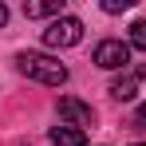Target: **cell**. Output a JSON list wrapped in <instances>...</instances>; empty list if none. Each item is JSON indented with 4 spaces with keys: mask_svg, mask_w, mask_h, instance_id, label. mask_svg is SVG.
<instances>
[{
    "mask_svg": "<svg viewBox=\"0 0 146 146\" xmlns=\"http://www.w3.org/2000/svg\"><path fill=\"white\" fill-rule=\"evenodd\" d=\"M16 67H20L28 79L44 83V87H59V83H67V67H63L59 59L44 55V51H20V55H16Z\"/></svg>",
    "mask_w": 146,
    "mask_h": 146,
    "instance_id": "obj_1",
    "label": "cell"
},
{
    "mask_svg": "<svg viewBox=\"0 0 146 146\" xmlns=\"http://www.w3.org/2000/svg\"><path fill=\"white\" fill-rule=\"evenodd\" d=\"M79 40H83V20H75V16H59L44 32V44L48 48H75Z\"/></svg>",
    "mask_w": 146,
    "mask_h": 146,
    "instance_id": "obj_2",
    "label": "cell"
},
{
    "mask_svg": "<svg viewBox=\"0 0 146 146\" xmlns=\"http://www.w3.org/2000/svg\"><path fill=\"white\" fill-rule=\"evenodd\" d=\"M130 63V44H122V40H103L95 48V67L103 71H119Z\"/></svg>",
    "mask_w": 146,
    "mask_h": 146,
    "instance_id": "obj_3",
    "label": "cell"
},
{
    "mask_svg": "<svg viewBox=\"0 0 146 146\" xmlns=\"http://www.w3.org/2000/svg\"><path fill=\"white\" fill-rule=\"evenodd\" d=\"M59 119H67V126H91L95 122V111H91V103H83V99H59Z\"/></svg>",
    "mask_w": 146,
    "mask_h": 146,
    "instance_id": "obj_4",
    "label": "cell"
},
{
    "mask_svg": "<svg viewBox=\"0 0 146 146\" xmlns=\"http://www.w3.org/2000/svg\"><path fill=\"white\" fill-rule=\"evenodd\" d=\"M138 79H146V63H142V67H134L130 75L115 79V83H111V95L119 99V103H130V99H134V91H138Z\"/></svg>",
    "mask_w": 146,
    "mask_h": 146,
    "instance_id": "obj_5",
    "label": "cell"
},
{
    "mask_svg": "<svg viewBox=\"0 0 146 146\" xmlns=\"http://www.w3.org/2000/svg\"><path fill=\"white\" fill-rule=\"evenodd\" d=\"M24 16L28 20H48V16H63V0H24Z\"/></svg>",
    "mask_w": 146,
    "mask_h": 146,
    "instance_id": "obj_6",
    "label": "cell"
},
{
    "mask_svg": "<svg viewBox=\"0 0 146 146\" xmlns=\"http://www.w3.org/2000/svg\"><path fill=\"white\" fill-rule=\"evenodd\" d=\"M51 146H83V130L59 122V126H51Z\"/></svg>",
    "mask_w": 146,
    "mask_h": 146,
    "instance_id": "obj_7",
    "label": "cell"
},
{
    "mask_svg": "<svg viewBox=\"0 0 146 146\" xmlns=\"http://www.w3.org/2000/svg\"><path fill=\"white\" fill-rule=\"evenodd\" d=\"M130 48L146 51V20H134L130 24Z\"/></svg>",
    "mask_w": 146,
    "mask_h": 146,
    "instance_id": "obj_8",
    "label": "cell"
},
{
    "mask_svg": "<svg viewBox=\"0 0 146 146\" xmlns=\"http://www.w3.org/2000/svg\"><path fill=\"white\" fill-rule=\"evenodd\" d=\"M130 8V0H103V12H111V16H119Z\"/></svg>",
    "mask_w": 146,
    "mask_h": 146,
    "instance_id": "obj_9",
    "label": "cell"
},
{
    "mask_svg": "<svg viewBox=\"0 0 146 146\" xmlns=\"http://www.w3.org/2000/svg\"><path fill=\"white\" fill-rule=\"evenodd\" d=\"M134 126H146V107H138V115H134Z\"/></svg>",
    "mask_w": 146,
    "mask_h": 146,
    "instance_id": "obj_10",
    "label": "cell"
},
{
    "mask_svg": "<svg viewBox=\"0 0 146 146\" xmlns=\"http://www.w3.org/2000/svg\"><path fill=\"white\" fill-rule=\"evenodd\" d=\"M8 24V8H4V4H0V28Z\"/></svg>",
    "mask_w": 146,
    "mask_h": 146,
    "instance_id": "obj_11",
    "label": "cell"
},
{
    "mask_svg": "<svg viewBox=\"0 0 146 146\" xmlns=\"http://www.w3.org/2000/svg\"><path fill=\"white\" fill-rule=\"evenodd\" d=\"M134 146H146V142H134Z\"/></svg>",
    "mask_w": 146,
    "mask_h": 146,
    "instance_id": "obj_12",
    "label": "cell"
}]
</instances>
